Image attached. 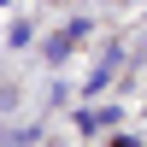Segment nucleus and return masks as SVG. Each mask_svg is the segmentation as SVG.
I'll use <instances>...</instances> for the list:
<instances>
[{"mask_svg":"<svg viewBox=\"0 0 147 147\" xmlns=\"http://www.w3.org/2000/svg\"><path fill=\"white\" fill-rule=\"evenodd\" d=\"M118 118H124L118 106H100V112H88V106H82V112H77V136H100V129L118 124Z\"/></svg>","mask_w":147,"mask_h":147,"instance_id":"1","label":"nucleus"},{"mask_svg":"<svg viewBox=\"0 0 147 147\" xmlns=\"http://www.w3.org/2000/svg\"><path fill=\"white\" fill-rule=\"evenodd\" d=\"M112 71H118V47H112V53H106V59H100V65H94V77H88V82H82V94H100V88H106V82H112Z\"/></svg>","mask_w":147,"mask_h":147,"instance_id":"2","label":"nucleus"},{"mask_svg":"<svg viewBox=\"0 0 147 147\" xmlns=\"http://www.w3.org/2000/svg\"><path fill=\"white\" fill-rule=\"evenodd\" d=\"M82 30H88L82 18H77V24H65V35H53V47H47V59H65V53H71V41H77Z\"/></svg>","mask_w":147,"mask_h":147,"instance_id":"3","label":"nucleus"}]
</instances>
